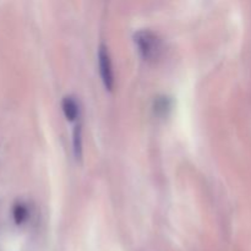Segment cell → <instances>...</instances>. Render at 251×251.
I'll return each mask as SVG.
<instances>
[{
    "label": "cell",
    "mask_w": 251,
    "mask_h": 251,
    "mask_svg": "<svg viewBox=\"0 0 251 251\" xmlns=\"http://www.w3.org/2000/svg\"><path fill=\"white\" fill-rule=\"evenodd\" d=\"M12 217L17 225H22L28 218V208L25 203H16L12 208Z\"/></svg>",
    "instance_id": "obj_5"
},
{
    "label": "cell",
    "mask_w": 251,
    "mask_h": 251,
    "mask_svg": "<svg viewBox=\"0 0 251 251\" xmlns=\"http://www.w3.org/2000/svg\"><path fill=\"white\" fill-rule=\"evenodd\" d=\"M61 108L69 120L74 122L78 117V104L73 96H65L61 100Z\"/></svg>",
    "instance_id": "obj_3"
},
{
    "label": "cell",
    "mask_w": 251,
    "mask_h": 251,
    "mask_svg": "<svg viewBox=\"0 0 251 251\" xmlns=\"http://www.w3.org/2000/svg\"><path fill=\"white\" fill-rule=\"evenodd\" d=\"M73 146L75 156L77 158H81V156H82V129H81L80 124L76 125L75 129H74Z\"/></svg>",
    "instance_id": "obj_4"
},
{
    "label": "cell",
    "mask_w": 251,
    "mask_h": 251,
    "mask_svg": "<svg viewBox=\"0 0 251 251\" xmlns=\"http://www.w3.org/2000/svg\"><path fill=\"white\" fill-rule=\"evenodd\" d=\"M98 66H100V77H102L105 88L112 91L114 87V73H113L109 51L104 44H100V49H98Z\"/></svg>",
    "instance_id": "obj_2"
},
{
    "label": "cell",
    "mask_w": 251,
    "mask_h": 251,
    "mask_svg": "<svg viewBox=\"0 0 251 251\" xmlns=\"http://www.w3.org/2000/svg\"><path fill=\"white\" fill-rule=\"evenodd\" d=\"M137 49L144 59L154 61L163 53V43L161 38L151 29H140L134 36Z\"/></svg>",
    "instance_id": "obj_1"
}]
</instances>
